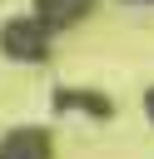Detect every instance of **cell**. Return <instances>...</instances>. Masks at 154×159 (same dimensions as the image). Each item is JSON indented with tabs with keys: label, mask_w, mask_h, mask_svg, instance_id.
Wrapping results in <instances>:
<instances>
[{
	"label": "cell",
	"mask_w": 154,
	"mask_h": 159,
	"mask_svg": "<svg viewBox=\"0 0 154 159\" xmlns=\"http://www.w3.org/2000/svg\"><path fill=\"white\" fill-rule=\"evenodd\" d=\"M0 50L10 55V60H45L50 55V25L45 20H10L5 30H0Z\"/></svg>",
	"instance_id": "6da1fadb"
},
{
	"label": "cell",
	"mask_w": 154,
	"mask_h": 159,
	"mask_svg": "<svg viewBox=\"0 0 154 159\" xmlns=\"http://www.w3.org/2000/svg\"><path fill=\"white\" fill-rule=\"evenodd\" d=\"M0 159H55V144H50V129L40 124H20L0 139Z\"/></svg>",
	"instance_id": "7a4b0ae2"
},
{
	"label": "cell",
	"mask_w": 154,
	"mask_h": 159,
	"mask_svg": "<svg viewBox=\"0 0 154 159\" xmlns=\"http://www.w3.org/2000/svg\"><path fill=\"white\" fill-rule=\"evenodd\" d=\"M84 10H89V0H35V20H45L50 30H60V25L79 20Z\"/></svg>",
	"instance_id": "3957f363"
},
{
	"label": "cell",
	"mask_w": 154,
	"mask_h": 159,
	"mask_svg": "<svg viewBox=\"0 0 154 159\" xmlns=\"http://www.w3.org/2000/svg\"><path fill=\"white\" fill-rule=\"evenodd\" d=\"M55 104H60V109H84V114H99V119L109 114V99H104V94H89V89H60Z\"/></svg>",
	"instance_id": "277c9868"
},
{
	"label": "cell",
	"mask_w": 154,
	"mask_h": 159,
	"mask_svg": "<svg viewBox=\"0 0 154 159\" xmlns=\"http://www.w3.org/2000/svg\"><path fill=\"white\" fill-rule=\"evenodd\" d=\"M144 114H149V124H154V89L144 94Z\"/></svg>",
	"instance_id": "5b68a950"
}]
</instances>
